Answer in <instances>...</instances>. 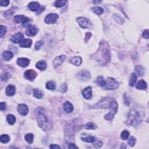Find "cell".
Instances as JSON below:
<instances>
[{
    "mask_svg": "<svg viewBox=\"0 0 149 149\" xmlns=\"http://www.w3.org/2000/svg\"><path fill=\"white\" fill-rule=\"evenodd\" d=\"M96 60L103 65H107L111 60V52L109 45L105 41L101 42L99 50L94 54Z\"/></svg>",
    "mask_w": 149,
    "mask_h": 149,
    "instance_id": "obj_1",
    "label": "cell"
},
{
    "mask_svg": "<svg viewBox=\"0 0 149 149\" xmlns=\"http://www.w3.org/2000/svg\"><path fill=\"white\" fill-rule=\"evenodd\" d=\"M35 113L39 127L44 131H50L52 129V125L51 122L47 118L44 109L41 107H38L36 108Z\"/></svg>",
    "mask_w": 149,
    "mask_h": 149,
    "instance_id": "obj_2",
    "label": "cell"
},
{
    "mask_svg": "<svg viewBox=\"0 0 149 149\" xmlns=\"http://www.w3.org/2000/svg\"><path fill=\"white\" fill-rule=\"evenodd\" d=\"M141 122V118L139 112L135 110L132 109L129 114L127 121V125L136 127Z\"/></svg>",
    "mask_w": 149,
    "mask_h": 149,
    "instance_id": "obj_3",
    "label": "cell"
},
{
    "mask_svg": "<svg viewBox=\"0 0 149 149\" xmlns=\"http://www.w3.org/2000/svg\"><path fill=\"white\" fill-rule=\"evenodd\" d=\"M118 104H117V101H115L114 100H113L110 103V110L109 113L108 114L104 116V118L106 120L110 121L113 118L115 114L117 113V110H118Z\"/></svg>",
    "mask_w": 149,
    "mask_h": 149,
    "instance_id": "obj_4",
    "label": "cell"
},
{
    "mask_svg": "<svg viewBox=\"0 0 149 149\" xmlns=\"http://www.w3.org/2000/svg\"><path fill=\"white\" fill-rule=\"evenodd\" d=\"M66 134L69 135L71 134H73L75 131L81 129L82 126L80 125V124H78V122L76 121V120H74L73 121H71L68 124V125L66 126Z\"/></svg>",
    "mask_w": 149,
    "mask_h": 149,
    "instance_id": "obj_5",
    "label": "cell"
},
{
    "mask_svg": "<svg viewBox=\"0 0 149 149\" xmlns=\"http://www.w3.org/2000/svg\"><path fill=\"white\" fill-rule=\"evenodd\" d=\"M111 98L107 97L101 100V101L95 106H93V108H108L110 107V103L113 100Z\"/></svg>",
    "mask_w": 149,
    "mask_h": 149,
    "instance_id": "obj_6",
    "label": "cell"
},
{
    "mask_svg": "<svg viewBox=\"0 0 149 149\" xmlns=\"http://www.w3.org/2000/svg\"><path fill=\"white\" fill-rule=\"evenodd\" d=\"M106 90H115L119 86V84L114 79L112 78H108L106 82Z\"/></svg>",
    "mask_w": 149,
    "mask_h": 149,
    "instance_id": "obj_7",
    "label": "cell"
},
{
    "mask_svg": "<svg viewBox=\"0 0 149 149\" xmlns=\"http://www.w3.org/2000/svg\"><path fill=\"white\" fill-rule=\"evenodd\" d=\"M58 19V15L57 13H49L45 17L44 21L48 24L55 23Z\"/></svg>",
    "mask_w": 149,
    "mask_h": 149,
    "instance_id": "obj_8",
    "label": "cell"
},
{
    "mask_svg": "<svg viewBox=\"0 0 149 149\" xmlns=\"http://www.w3.org/2000/svg\"><path fill=\"white\" fill-rule=\"evenodd\" d=\"M24 77L27 79L30 80V81H33L35 78H36L37 73L33 69H29L27 70L25 72H24Z\"/></svg>",
    "mask_w": 149,
    "mask_h": 149,
    "instance_id": "obj_9",
    "label": "cell"
},
{
    "mask_svg": "<svg viewBox=\"0 0 149 149\" xmlns=\"http://www.w3.org/2000/svg\"><path fill=\"white\" fill-rule=\"evenodd\" d=\"M77 22L79 23L80 26L83 29H87L90 26V22L88 19L83 17H79L76 19Z\"/></svg>",
    "mask_w": 149,
    "mask_h": 149,
    "instance_id": "obj_10",
    "label": "cell"
},
{
    "mask_svg": "<svg viewBox=\"0 0 149 149\" xmlns=\"http://www.w3.org/2000/svg\"><path fill=\"white\" fill-rule=\"evenodd\" d=\"M77 77L82 81H87L90 79V74L87 71H82L77 75Z\"/></svg>",
    "mask_w": 149,
    "mask_h": 149,
    "instance_id": "obj_11",
    "label": "cell"
},
{
    "mask_svg": "<svg viewBox=\"0 0 149 149\" xmlns=\"http://www.w3.org/2000/svg\"><path fill=\"white\" fill-rule=\"evenodd\" d=\"M24 35L23 33L19 32L13 35L10 38V41L13 43H20L21 41L23 40Z\"/></svg>",
    "mask_w": 149,
    "mask_h": 149,
    "instance_id": "obj_12",
    "label": "cell"
},
{
    "mask_svg": "<svg viewBox=\"0 0 149 149\" xmlns=\"http://www.w3.org/2000/svg\"><path fill=\"white\" fill-rule=\"evenodd\" d=\"M14 22L16 23H26L29 22V19L24 15H16L14 17Z\"/></svg>",
    "mask_w": 149,
    "mask_h": 149,
    "instance_id": "obj_13",
    "label": "cell"
},
{
    "mask_svg": "<svg viewBox=\"0 0 149 149\" xmlns=\"http://www.w3.org/2000/svg\"><path fill=\"white\" fill-rule=\"evenodd\" d=\"M38 29L34 26L29 25L26 30V34L27 36L33 37L37 33Z\"/></svg>",
    "mask_w": 149,
    "mask_h": 149,
    "instance_id": "obj_14",
    "label": "cell"
},
{
    "mask_svg": "<svg viewBox=\"0 0 149 149\" xmlns=\"http://www.w3.org/2000/svg\"><path fill=\"white\" fill-rule=\"evenodd\" d=\"M66 59V56L65 55L58 56L54 59L53 61V65L55 68H57L61 65Z\"/></svg>",
    "mask_w": 149,
    "mask_h": 149,
    "instance_id": "obj_15",
    "label": "cell"
},
{
    "mask_svg": "<svg viewBox=\"0 0 149 149\" xmlns=\"http://www.w3.org/2000/svg\"><path fill=\"white\" fill-rule=\"evenodd\" d=\"M17 111L22 116H25L29 113V108L25 104H19L17 106Z\"/></svg>",
    "mask_w": 149,
    "mask_h": 149,
    "instance_id": "obj_16",
    "label": "cell"
},
{
    "mask_svg": "<svg viewBox=\"0 0 149 149\" xmlns=\"http://www.w3.org/2000/svg\"><path fill=\"white\" fill-rule=\"evenodd\" d=\"M82 95H83V97L85 98V99H90L92 97V92L91 87L88 86L86 87L83 90V92H82Z\"/></svg>",
    "mask_w": 149,
    "mask_h": 149,
    "instance_id": "obj_17",
    "label": "cell"
},
{
    "mask_svg": "<svg viewBox=\"0 0 149 149\" xmlns=\"http://www.w3.org/2000/svg\"><path fill=\"white\" fill-rule=\"evenodd\" d=\"M30 64V61L29 59L26 58H19L17 60V64L21 67L25 68L27 66Z\"/></svg>",
    "mask_w": 149,
    "mask_h": 149,
    "instance_id": "obj_18",
    "label": "cell"
},
{
    "mask_svg": "<svg viewBox=\"0 0 149 149\" xmlns=\"http://www.w3.org/2000/svg\"><path fill=\"white\" fill-rule=\"evenodd\" d=\"M28 8L33 12L38 11L40 8V4L37 2H31L28 4Z\"/></svg>",
    "mask_w": 149,
    "mask_h": 149,
    "instance_id": "obj_19",
    "label": "cell"
},
{
    "mask_svg": "<svg viewBox=\"0 0 149 149\" xmlns=\"http://www.w3.org/2000/svg\"><path fill=\"white\" fill-rule=\"evenodd\" d=\"M32 44V40L30 38H26L24 39L19 43V45L21 47H23V48H29Z\"/></svg>",
    "mask_w": 149,
    "mask_h": 149,
    "instance_id": "obj_20",
    "label": "cell"
},
{
    "mask_svg": "<svg viewBox=\"0 0 149 149\" xmlns=\"http://www.w3.org/2000/svg\"><path fill=\"white\" fill-rule=\"evenodd\" d=\"M15 87L13 85H9L6 87V94L8 96H13L15 93Z\"/></svg>",
    "mask_w": 149,
    "mask_h": 149,
    "instance_id": "obj_21",
    "label": "cell"
},
{
    "mask_svg": "<svg viewBox=\"0 0 149 149\" xmlns=\"http://www.w3.org/2000/svg\"><path fill=\"white\" fill-rule=\"evenodd\" d=\"M64 109L66 113H71L73 110V107L71 103L66 101L64 104Z\"/></svg>",
    "mask_w": 149,
    "mask_h": 149,
    "instance_id": "obj_22",
    "label": "cell"
},
{
    "mask_svg": "<svg viewBox=\"0 0 149 149\" xmlns=\"http://www.w3.org/2000/svg\"><path fill=\"white\" fill-rule=\"evenodd\" d=\"M82 58L79 57H75L71 58V59L69 60L70 63L72 64L75 65L76 66H79L82 63Z\"/></svg>",
    "mask_w": 149,
    "mask_h": 149,
    "instance_id": "obj_23",
    "label": "cell"
},
{
    "mask_svg": "<svg viewBox=\"0 0 149 149\" xmlns=\"http://www.w3.org/2000/svg\"><path fill=\"white\" fill-rule=\"evenodd\" d=\"M147 83L146 82L143 80H141L138 82V83L137 84V86H136V88L139 90H146L147 89Z\"/></svg>",
    "mask_w": 149,
    "mask_h": 149,
    "instance_id": "obj_24",
    "label": "cell"
},
{
    "mask_svg": "<svg viewBox=\"0 0 149 149\" xmlns=\"http://www.w3.org/2000/svg\"><path fill=\"white\" fill-rule=\"evenodd\" d=\"M36 68L41 71H44L47 68V63L45 61H41L36 64Z\"/></svg>",
    "mask_w": 149,
    "mask_h": 149,
    "instance_id": "obj_25",
    "label": "cell"
},
{
    "mask_svg": "<svg viewBox=\"0 0 149 149\" xmlns=\"http://www.w3.org/2000/svg\"><path fill=\"white\" fill-rule=\"evenodd\" d=\"M13 54L9 51H5L2 54V58L5 61H9L13 57Z\"/></svg>",
    "mask_w": 149,
    "mask_h": 149,
    "instance_id": "obj_26",
    "label": "cell"
},
{
    "mask_svg": "<svg viewBox=\"0 0 149 149\" xmlns=\"http://www.w3.org/2000/svg\"><path fill=\"white\" fill-rule=\"evenodd\" d=\"M136 81H137V76H136V73H132V75H131L130 81H129V86L132 87L135 86Z\"/></svg>",
    "mask_w": 149,
    "mask_h": 149,
    "instance_id": "obj_27",
    "label": "cell"
},
{
    "mask_svg": "<svg viewBox=\"0 0 149 149\" xmlns=\"http://www.w3.org/2000/svg\"><path fill=\"white\" fill-rule=\"evenodd\" d=\"M135 71L139 76H143L145 73V69L141 65H138L136 66Z\"/></svg>",
    "mask_w": 149,
    "mask_h": 149,
    "instance_id": "obj_28",
    "label": "cell"
},
{
    "mask_svg": "<svg viewBox=\"0 0 149 149\" xmlns=\"http://www.w3.org/2000/svg\"><path fill=\"white\" fill-rule=\"evenodd\" d=\"M7 121L10 125H13L16 122V118L12 114H8L6 117Z\"/></svg>",
    "mask_w": 149,
    "mask_h": 149,
    "instance_id": "obj_29",
    "label": "cell"
},
{
    "mask_svg": "<svg viewBox=\"0 0 149 149\" xmlns=\"http://www.w3.org/2000/svg\"><path fill=\"white\" fill-rule=\"evenodd\" d=\"M92 10L94 13H96L97 15H100L101 14H103L104 10L102 8L99 6H94L93 8H92Z\"/></svg>",
    "mask_w": 149,
    "mask_h": 149,
    "instance_id": "obj_30",
    "label": "cell"
},
{
    "mask_svg": "<svg viewBox=\"0 0 149 149\" xmlns=\"http://www.w3.org/2000/svg\"><path fill=\"white\" fill-rule=\"evenodd\" d=\"M33 95L37 99H41L43 96V94L38 89H34L33 90Z\"/></svg>",
    "mask_w": 149,
    "mask_h": 149,
    "instance_id": "obj_31",
    "label": "cell"
},
{
    "mask_svg": "<svg viewBox=\"0 0 149 149\" xmlns=\"http://www.w3.org/2000/svg\"><path fill=\"white\" fill-rule=\"evenodd\" d=\"M82 141L85 142L87 143H93L95 141V138L93 136H86V137H83L81 138Z\"/></svg>",
    "mask_w": 149,
    "mask_h": 149,
    "instance_id": "obj_32",
    "label": "cell"
},
{
    "mask_svg": "<svg viewBox=\"0 0 149 149\" xmlns=\"http://www.w3.org/2000/svg\"><path fill=\"white\" fill-rule=\"evenodd\" d=\"M0 141L2 143H7L10 141V138L8 135H2L0 137Z\"/></svg>",
    "mask_w": 149,
    "mask_h": 149,
    "instance_id": "obj_33",
    "label": "cell"
},
{
    "mask_svg": "<svg viewBox=\"0 0 149 149\" xmlns=\"http://www.w3.org/2000/svg\"><path fill=\"white\" fill-rule=\"evenodd\" d=\"M66 1L65 0H58L55 2L54 3V6L57 8H60V7L64 6L66 4Z\"/></svg>",
    "mask_w": 149,
    "mask_h": 149,
    "instance_id": "obj_34",
    "label": "cell"
},
{
    "mask_svg": "<svg viewBox=\"0 0 149 149\" xmlns=\"http://www.w3.org/2000/svg\"><path fill=\"white\" fill-rule=\"evenodd\" d=\"M33 138H34V136L31 134H28L26 135L25 137H24V139H25L26 141L27 142V143H30V144H31V143L33 142Z\"/></svg>",
    "mask_w": 149,
    "mask_h": 149,
    "instance_id": "obj_35",
    "label": "cell"
},
{
    "mask_svg": "<svg viewBox=\"0 0 149 149\" xmlns=\"http://www.w3.org/2000/svg\"><path fill=\"white\" fill-rule=\"evenodd\" d=\"M97 82H98V83H99L101 86H103V87L106 86V80L104 79V77L99 76V78H97Z\"/></svg>",
    "mask_w": 149,
    "mask_h": 149,
    "instance_id": "obj_36",
    "label": "cell"
},
{
    "mask_svg": "<svg viewBox=\"0 0 149 149\" xmlns=\"http://www.w3.org/2000/svg\"><path fill=\"white\" fill-rule=\"evenodd\" d=\"M6 27L5 26L1 25V26H0V37L1 38H2L5 36V35L6 33Z\"/></svg>",
    "mask_w": 149,
    "mask_h": 149,
    "instance_id": "obj_37",
    "label": "cell"
},
{
    "mask_svg": "<svg viewBox=\"0 0 149 149\" xmlns=\"http://www.w3.org/2000/svg\"><path fill=\"white\" fill-rule=\"evenodd\" d=\"M45 86H46V88L47 89H48V90H54L55 88V83H54L52 81H50L48 82H47L46 83V85H45Z\"/></svg>",
    "mask_w": 149,
    "mask_h": 149,
    "instance_id": "obj_38",
    "label": "cell"
},
{
    "mask_svg": "<svg viewBox=\"0 0 149 149\" xmlns=\"http://www.w3.org/2000/svg\"><path fill=\"white\" fill-rule=\"evenodd\" d=\"M10 74L8 72H3L2 73L1 76V80L3 82H6L9 79V78H10V76L9 75Z\"/></svg>",
    "mask_w": 149,
    "mask_h": 149,
    "instance_id": "obj_39",
    "label": "cell"
},
{
    "mask_svg": "<svg viewBox=\"0 0 149 149\" xmlns=\"http://www.w3.org/2000/svg\"><path fill=\"white\" fill-rule=\"evenodd\" d=\"M129 136V133L128 131H124L122 132L121 135V138L123 141H126L128 139Z\"/></svg>",
    "mask_w": 149,
    "mask_h": 149,
    "instance_id": "obj_40",
    "label": "cell"
},
{
    "mask_svg": "<svg viewBox=\"0 0 149 149\" xmlns=\"http://www.w3.org/2000/svg\"><path fill=\"white\" fill-rule=\"evenodd\" d=\"M96 128H97L96 125L93 122H89L85 125V128L86 129H89V130H90V129L93 130V129H95Z\"/></svg>",
    "mask_w": 149,
    "mask_h": 149,
    "instance_id": "obj_41",
    "label": "cell"
},
{
    "mask_svg": "<svg viewBox=\"0 0 149 149\" xmlns=\"http://www.w3.org/2000/svg\"><path fill=\"white\" fill-rule=\"evenodd\" d=\"M128 143L131 147H133L136 143V139L134 136H131L128 141Z\"/></svg>",
    "mask_w": 149,
    "mask_h": 149,
    "instance_id": "obj_42",
    "label": "cell"
},
{
    "mask_svg": "<svg viewBox=\"0 0 149 149\" xmlns=\"http://www.w3.org/2000/svg\"><path fill=\"white\" fill-rule=\"evenodd\" d=\"M13 12L12 11V10L9 9L5 12L4 16H5V17H6V18L8 19V18H10V17L12 16V15H13Z\"/></svg>",
    "mask_w": 149,
    "mask_h": 149,
    "instance_id": "obj_43",
    "label": "cell"
},
{
    "mask_svg": "<svg viewBox=\"0 0 149 149\" xmlns=\"http://www.w3.org/2000/svg\"><path fill=\"white\" fill-rule=\"evenodd\" d=\"M43 42L42 41H37L36 44H35V49H36V50H38L40 48H41V47L43 45Z\"/></svg>",
    "mask_w": 149,
    "mask_h": 149,
    "instance_id": "obj_44",
    "label": "cell"
},
{
    "mask_svg": "<svg viewBox=\"0 0 149 149\" xmlns=\"http://www.w3.org/2000/svg\"><path fill=\"white\" fill-rule=\"evenodd\" d=\"M9 3V1L8 0H1L0 1V5L2 6H6Z\"/></svg>",
    "mask_w": 149,
    "mask_h": 149,
    "instance_id": "obj_45",
    "label": "cell"
},
{
    "mask_svg": "<svg viewBox=\"0 0 149 149\" xmlns=\"http://www.w3.org/2000/svg\"><path fill=\"white\" fill-rule=\"evenodd\" d=\"M94 146L97 148H101V146H103V143L100 141H97L94 144Z\"/></svg>",
    "mask_w": 149,
    "mask_h": 149,
    "instance_id": "obj_46",
    "label": "cell"
},
{
    "mask_svg": "<svg viewBox=\"0 0 149 149\" xmlns=\"http://www.w3.org/2000/svg\"><path fill=\"white\" fill-rule=\"evenodd\" d=\"M143 37L144 38H146V39H148V38H149V30L148 29L145 30L143 31Z\"/></svg>",
    "mask_w": 149,
    "mask_h": 149,
    "instance_id": "obj_47",
    "label": "cell"
},
{
    "mask_svg": "<svg viewBox=\"0 0 149 149\" xmlns=\"http://www.w3.org/2000/svg\"><path fill=\"white\" fill-rule=\"evenodd\" d=\"M91 36H92V33L90 32L87 33L86 34V36H85V41L86 42L88 41L89 40Z\"/></svg>",
    "mask_w": 149,
    "mask_h": 149,
    "instance_id": "obj_48",
    "label": "cell"
},
{
    "mask_svg": "<svg viewBox=\"0 0 149 149\" xmlns=\"http://www.w3.org/2000/svg\"><path fill=\"white\" fill-rule=\"evenodd\" d=\"M1 111H5V110H6V103H3V102H1Z\"/></svg>",
    "mask_w": 149,
    "mask_h": 149,
    "instance_id": "obj_49",
    "label": "cell"
},
{
    "mask_svg": "<svg viewBox=\"0 0 149 149\" xmlns=\"http://www.w3.org/2000/svg\"><path fill=\"white\" fill-rule=\"evenodd\" d=\"M61 90H63L62 91V92H65L67 90V85H66V84H65V83L63 84V85L61 86Z\"/></svg>",
    "mask_w": 149,
    "mask_h": 149,
    "instance_id": "obj_50",
    "label": "cell"
},
{
    "mask_svg": "<svg viewBox=\"0 0 149 149\" xmlns=\"http://www.w3.org/2000/svg\"><path fill=\"white\" fill-rule=\"evenodd\" d=\"M50 149H61V146H59V145H55V144H52V145H51L50 146Z\"/></svg>",
    "mask_w": 149,
    "mask_h": 149,
    "instance_id": "obj_51",
    "label": "cell"
},
{
    "mask_svg": "<svg viewBox=\"0 0 149 149\" xmlns=\"http://www.w3.org/2000/svg\"><path fill=\"white\" fill-rule=\"evenodd\" d=\"M68 148L71 149H78V147L75 146V145L74 144H73V143H70L69 146H68Z\"/></svg>",
    "mask_w": 149,
    "mask_h": 149,
    "instance_id": "obj_52",
    "label": "cell"
},
{
    "mask_svg": "<svg viewBox=\"0 0 149 149\" xmlns=\"http://www.w3.org/2000/svg\"><path fill=\"white\" fill-rule=\"evenodd\" d=\"M124 103H125V104L126 106H129V102L128 101L127 97H124Z\"/></svg>",
    "mask_w": 149,
    "mask_h": 149,
    "instance_id": "obj_53",
    "label": "cell"
},
{
    "mask_svg": "<svg viewBox=\"0 0 149 149\" xmlns=\"http://www.w3.org/2000/svg\"><path fill=\"white\" fill-rule=\"evenodd\" d=\"M121 149H125V148H127V146H126L124 144H122V146H121Z\"/></svg>",
    "mask_w": 149,
    "mask_h": 149,
    "instance_id": "obj_54",
    "label": "cell"
},
{
    "mask_svg": "<svg viewBox=\"0 0 149 149\" xmlns=\"http://www.w3.org/2000/svg\"><path fill=\"white\" fill-rule=\"evenodd\" d=\"M101 2H102L101 1H93V3H101Z\"/></svg>",
    "mask_w": 149,
    "mask_h": 149,
    "instance_id": "obj_55",
    "label": "cell"
}]
</instances>
